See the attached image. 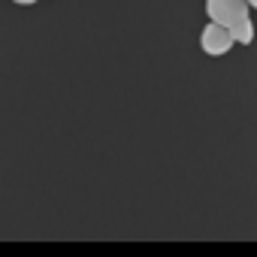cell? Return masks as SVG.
I'll return each mask as SVG.
<instances>
[{"mask_svg": "<svg viewBox=\"0 0 257 257\" xmlns=\"http://www.w3.org/2000/svg\"><path fill=\"white\" fill-rule=\"evenodd\" d=\"M206 16L215 25L233 28L242 19H251V7L248 0H206Z\"/></svg>", "mask_w": 257, "mask_h": 257, "instance_id": "1", "label": "cell"}, {"mask_svg": "<svg viewBox=\"0 0 257 257\" xmlns=\"http://www.w3.org/2000/svg\"><path fill=\"white\" fill-rule=\"evenodd\" d=\"M233 46H236V43H233V37H230V28H224V25L209 22V25L203 28V34H200V49H203L206 55H212V58L227 55Z\"/></svg>", "mask_w": 257, "mask_h": 257, "instance_id": "2", "label": "cell"}, {"mask_svg": "<svg viewBox=\"0 0 257 257\" xmlns=\"http://www.w3.org/2000/svg\"><path fill=\"white\" fill-rule=\"evenodd\" d=\"M230 37H233V43H239V46H251V43H254V22H251V19L236 22V25L230 28Z\"/></svg>", "mask_w": 257, "mask_h": 257, "instance_id": "3", "label": "cell"}, {"mask_svg": "<svg viewBox=\"0 0 257 257\" xmlns=\"http://www.w3.org/2000/svg\"><path fill=\"white\" fill-rule=\"evenodd\" d=\"M13 4H19V7H31V4H37V0H13Z\"/></svg>", "mask_w": 257, "mask_h": 257, "instance_id": "4", "label": "cell"}, {"mask_svg": "<svg viewBox=\"0 0 257 257\" xmlns=\"http://www.w3.org/2000/svg\"><path fill=\"white\" fill-rule=\"evenodd\" d=\"M248 7H251V10H257V0H248Z\"/></svg>", "mask_w": 257, "mask_h": 257, "instance_id": "5", "label": "cell"}]
</instances>
